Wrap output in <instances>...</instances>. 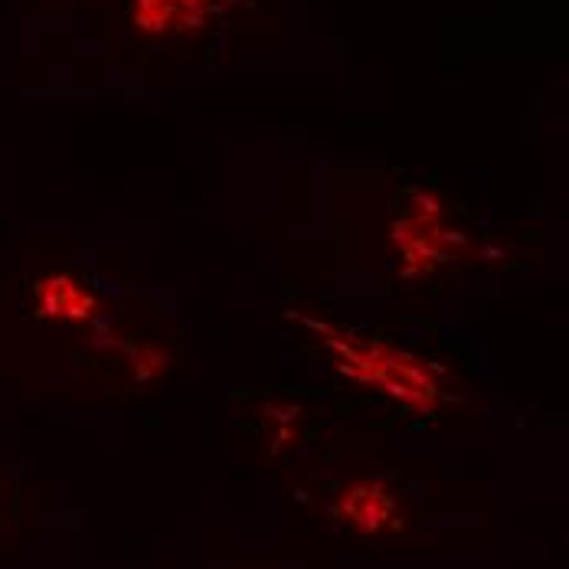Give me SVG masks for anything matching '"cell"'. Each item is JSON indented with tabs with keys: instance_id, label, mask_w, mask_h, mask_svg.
Listing matches in <instances>:
<instances>
[{
	"instance_id": "6da1fadb",
	"label": "cell",
	"mask_w": 569,
	"mask_h": 569,
	"mask_svg": "<svg viewBox=\"0 0 569 569\" xmlns=\"http://www.w3.org/2000/svg\"><path fill=\"white\" fill-rule=\"evenodd\" d=\"M213 0H131V23L148 37H177L203 27Z\"/></svg>"
}]
</instances>
